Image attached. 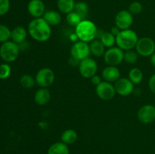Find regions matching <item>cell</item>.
Returning <instances> with one entry per match:
<instances>
[{
    "instance_id": "cell-23",
    "label": "cell",
    "mask_w": 155,
    "mask_h": 154,
    "mask_svg": "<svg viewBox=\"0 0 155 154\" xmlns=\"http://www.w3.org/2000/svg\"><path fill=\"white\" fill-rule=\"evenodd\" d=\"M100 41L106 48H111L116 44V36L110 32H103L100 35Z\"/></svg>"
},
{
    "instance_id": "cell-19",
    "label": "cell",
    "mask_w": 155,
    "mask_h": 154,
    "mask_svg": "<svg viewBox=\"0 0 155 154\" xmlns=\"http://www.w3.org/2000/svg\"><path fill=\"white\" fill-rule=\"evenodd\" d=\"M91 54H93L95 57H101L105 53V47L103 45L102 42L98 39H94L90 42L89 45Z\"/></svg>"
},
{
    "instance_id": "cell-9",
    "label": "cell",
    "mask_w": 155,
    "mask_h": 154,
    "mask_svg": "<svg viewBox=\"0 0 155 154\" xmlns=\"http://www.w3.org/2000/svg\"><path fill=\"white\" fill-rule=\"evenodd\" d=\"M90 54L89 45H88L87 42H83V41L76 42L71 48V57L79 61H81L83 59L89 57Z\"/></svg>"
},
{
    "instance_id": "cell-29",
    "label": "cell",
    "mask_w": 155,
    "mask_h": 154,
    "mask_svg": "<svg viewBox=\"0 0 155 154\" xmlns=\"http://www.w3.org/2000/svg\"><path fill=\"white\" fill-rule=\"evenodd\" d=\"M11 33L12 31L8 27L5 25L0 24V42L4 43L9 41V39H11Z\"/></svg>"
},
{
    "instance_id": "cell-6",
    "label": "cell",
    "mask_w": 155,
    "mask_h": 154,
    "mask_svg": "<svg viewBox=\"0 0 155 154\" xmlns=\"http://www.w3.org/2000/svg\"><path fill=\"white\" fill-rule=\"evenodd\" d=\"M98 70V64L94 59L90 57H86L80 62L79 64V71L83 78L91 79L92 76L96 75Z\"/></svg>"
},
{
    "instance_id": "cell-33",
    "label": "cell",
    "mask_w": 155,
    "mask_h": 154,
    "mask_svg": "<svg viewBox=\"0 0 155 154\" xmlns=\"http://www.w3.org/2000/svg\"><path fill=\"white\" fill-rule=\"evenodd\" d=\"M148 87L152 93L155 95V74L151 75L148 81Z\"/></svg>"
},
{
    "instance_id": "cell-17",
    "label": "cell",
    "mask_w": 155,
    "mask_h": 154,
    "mask_svg": "<svg viewBox=\"0 0 155 154\" xmlns=\"http://www.w3.org/2000/svg\"><path fill=\"white\" fill-rule=\"evenodd\" d=\"M27 36V31L24 27H21V26H18V27H15L12 30V33H11V39L18 45L25 42Z\"/></svg>"
},
{
    "instance_id": "cell-16",
    "label": "cell",
    "mask_w": 155,
    "mask_h": 154,
    "mask_svg": "<svg viewBox=\"0 0 155 154\" xmlns=\"http://www.w3.org/2000/svg\"><path fill=\"white\" fill-rule=\"evenodd\" d=\"M51 99V94L47 88H41L38 89L34 95V101L39 106H43L48 104Z\"/></svg>"
},
{
    "instance_id": "cell-34",
    "label": "cell",
    "mask_w": 155,
    "mask_h": 154,
    "mask_svg": "<svg viewBox=\"0 0 155 154\" xmlns=\"http://www.w3.org/2000/svg\"><path fill=\"white\" fill-rule=\"evenodd\" d=\"M91 81H92V84L95 85H99L100 83L101 82V78L99 76V75H95L94 76H92V78H91Z\"/></svg>"
},
{
    "instance_id": "cell-25",
    "label": "cell",
    "mask_w": 155,
    "mask_h": 154,
    "mask_svg": "<svg viewBox=\"0 0 155 154\" xmlns=\"http://www.w3.org/2000/svg\"><path fill=\"white\" fill-rule=\"evenodd\" d=\"M129 79L134 85H138L143 79V72L139 68H133L129 72Z\"/></svg>"
},
{
    "instance_id": "cell-1",
    "label": "cell",
    "mask_w": 155,
    "mask_h": 154,
    "mask_svg": "<svg viewBox=\"0 0 155 154\" xmlns=\"http://www.w3.org/2000/svg\"><path fill=\"white\" fill-rule=\"evenodd\" d=\"M28 33L34 40L39 42H46L51 35V26L43 18H34L28 24Z\"/></svg>"
},
{
    "instance_id": "cell-3",
    "label": "cell",
    "mask_w": 155,
    "mask_h": 154,
    "mask_svg": "<svg viewBox=\"0 0 155 154\" xmlns=\"http://www.w3.org/2000/svg\"><path fill=\"white\" fill-rule=\"evenodd\" d=\"M139 37L134 30L127 29L120 30L119 34L116 36V44L117 47L122 50L129 51L136 48Z\"/></svg>"
},
{
    "instance_id": "cell-36",
    "label": "cell",
    "mask_w": 155,
    "mask_h": 154,
    "mask_svg": "<svg viewBox=\"0 0 155 154\" xmlns=\"http://www.w3.org/2000/svg\"><path fill=\"white\" fill-rule=\"evenodd\" d=\"M120 32V30L118 27H113V28L111 29V31H110V33H111L114 36H117L118 34H119Z\"/></svg>"
},
{
    "instance_id": "cell-27",
    "label": "cell",
    "mask_w": 155,
    "mask_h": 154,
    "mask_svg": "<svg viewBox=\"0 0 155 154\" xmlns=\"http://www.w3.org/2000/svg\"><path fill=\"white\" fill-rule=\"evenodd\" d=\"M66 21L67 23H68L70 26L76 27L82 21H83V20L82 19L81 17H80L77 12L73 11L70 12L69 14H67Z\"/></svg>"
},
{
    "instance_id": "cell-30",
    "label": "cell",
    "mask_w": 155,
    "mask_h": 154,
    "mask_svg": "<svg viewBox=\"0 0 155 154\" xmlns=\"http://www.w3.org/2000/svg\"><path fill=\"white\" fill-rule=\"evenodd\" d=\"M12 72V67L8 63L0 64V79H6L8 78Z\"/></svg>"
},
{
    "instance_id": "cell-2",
    "label": "cell",
    "mask_w": 155,
    "mask_h": 154,
    "mask_svg": "<svg viewBox=\"0 0 155 154\" xmlns=\"http://www.w3.org/2000/svg\"><path fill=\"white\" fill-rule=\"evenodd\" d=\"M75 34L80 41L89 42L95 39L98 35L96 25L92 21L83 20L75 27Z\"/></svg>"
},
{
    "instance_id": "cell-24",
    "label": "cell",
    "mask_w": 155,
    "mask_h": 154,
    "mask_svg": "<svg viewBox=\"0 0 155 154\" xmlns=\"http://www.w3.org/2000/svg\"><path fill=\"white\" fill-rule=\"evenodd\" d=\"M74 11L81 17L82 19L86 20L88 15H89V8L87 3H86L85 2H76Z\"/></svg>"
},
{
    "instance_id": "cell-37",
    "label": "cell",
    "mask_w": 155,
    "mask_h": 154,
    "mask_svg": "<svg viewBox=\"0 0 155 154\" xmlns=\"http://www.w3.org/2000/svg\"><path fill=\"white\" fill-rule=\"evenodd\" d=\"M150 62H151V65L155 67V52L150 56Z\"/></svg>"
},
{
    "instance_id": "cell-21",
    "label": "cell",
    "mask_w": 155,
    "mask_h": 154,
    "mask_svg": "<svg viewBox=\"0 0 155 154\" xmlns=\"http://www.w3.org/2000/svg\"><path fill=\"white\" fill-rule=\"evenodd\" d=\"M75 1L74 0H58L57 6L58 10L63 14H69L73 11L75 7Z\"/></svg>"
},
{
    "instance_id": "cell-15",
    "label": "cell",
    "mask_w": 155,
    "mask_h": 154,
    "mask_svg": "<svg viewBox=\"0 0 155 154\" xmlns=\"http://www.w3.org/2000/svg\"><path fill=\"white\" fill-rule=\"evenodd\" d=\"M102 78L108 82H115L120 78V71L117 66H107L101 72Z\"/></svg>"
},
{
    "instance_id": "cell-5",
    "label": "cell",
    "mask_w": 155,
    "mask_h": 154,
    "mask_svg": "<svg viewBox=\"0 0 155 154\" xmlns=\"http://www.w3.org/2000/svg\"><path fill=\"white\" fill-rule=\"evenodd\" d=\"M55 75L54 71L48 67H44L39 69L36 73L35 80L37 85L40 88L49 87L54 83Z\"/></svg>"
},
{
    "instance_id": "cell-10",
    "label": "cell",
    "mask_w": 155,
    "mask_h": 154,
    "mask_svg": "<svg viewBox=\"0 0 155 154\" xmlns=\"http://www.w3.org/2000/svg\"><path fill=\"white\" fill-rule=\"evenodd\" d=\"M95 92L98 98L103 101H110L113 99L116 95L114 85L106 81H102L96 86Z\"/></svg>"
},
{
    "instance_id": "cell-28",
    "label": "cell",
    "mask_w": 155,
    "mask_h": 154,
    "mask_svg": "<svg viewBox=\"0 0 155 154\" xmlns=\"http://www.w3.org/2000/svg\"><path fill=\"white\" fill-rule=\"evenodd\" d=\"M138 53L136 51H133V50H129L124 52V60L127 63L130 64H133L138 60Z\"/></svg>"
},
{
    "instance_id": "cell-14",
    "label": "cell",
    "mask_w": 155,
    "mask_h": 154,
    "mask_svg": "<svg viewBox=\"0 0 155 154\" xmlns=\"http://www.w3.org/2000/svg\"><path fill=\"white\" fill-rule=\"evenodd\" d=\"M27 11L33 18H42L45 12V4L42 0H30L27 5Z\"/></svg>"
},
{
    "instance_id": "cell-22",
    "label": "cell",
    "mask_w": 155,
    "mask_h": 154,
    "mask_svg": "<svg viewBox=\"0 0 155 154\" xmlns=\"http://www.w3.org/2000/svg\"><path fill=\"white\" fill-rule=\"evenodd\" d=\"M78 138V135L75 130L67 129L63 131L61 134V142L66 144H72L75 143Z\"/></svg>"
},
{
    "instance_id": "cell-26",
    "label": "cell",
    "mask_w": 155,
    "mask_h": 154,
    "mask_svg": "<svg viewBox=\"0 0 155 154\" xmlns=\"http://www.w3.org/2000/svg\"><path fill=\"white\" fill-rule=\"evenodd\" d=\"M36 80L31 75L29 74H25L23 75L20 79V84L23 88L26 89H29L33 88L35 85Z\"/></svg>"
},
{
    "instance_id": "cell-12",
    "label": "cell",
    "mask_w": 155,
    "mask_h": 154,
    "mask_svg": "<svg viewBox=\"0 0 155 154\" xmlns=\"http://www.w3.org/2000/svg\"><path fill=\"white\" fill-rule=\"evenodd\" d=\"M137 117L142 123H151L155 121V107L151 104L142 106L138 111Z\"/></svg>"
},
{
    "instance_id": "cell-31",
    "label": "cell",
    "mask_w": 155,
    "mask_h": 154,
    "mask_svg": "<svg viewBox=\"0 0 155 154\" xmlns=\"http://www.w3.org/2000/svg\"><path fill=\"white\" fill-rule=\"evenodd\" d=\"M143 6L139 2H133L129 6V11L132 14H139L142 11Z\"/></svg>"
},
{
    "instance_id": "cell-18",
    "label": "cell",
    "mask_w": 155,
    "mask_h": 154,
    "mask_svg": "<svg viewBox=\"0 0 155 154\" xmlns=\"http://www.w3.org/2000/svg\"><path fill=\"white\" fill-rule=\"evenodd\" d=\"M42 18L51 27L58 25L61 22V15L58 11H47L45 12Z\"/></svg>"
},
{
    "instance_id": "cell-13",
    "label": "cell",
    "mask_w": 155,
    "mask_h": 154,
    "mask_svg": "<svg viewBox=\"0 0 155 154\" xmlns=\"http://www.w3.org/2000/svg\"><path fill=\"white\" fill-rule=\"evenodd\" d=\"M114 88L116 93L120 96H128L133 93L134 90V84L130 79L120 78L114 83Z\"/></svg>"
},
{
    "instance_id": "cell-32",
    "label": "cell",
    "mask_w": 155,
    "mask_h": 154,
    "mask_svg": "<svg viewBox=\"0 0 155 154\" xmlns=\"http://www.w3.org/2000/svg\"><path fill=\"white\" fill-rule=\"evenodd\" d=\"M10 9V0H0V16L8 12Z\"/></svg>"
},
{
    "instance_id": "cell-35",
    "label": "cell",
    "mask_w": 155,
    "mask_h": 154,
    "mask_svg": "<svg viewBox=\"0 0 155 154\" xmlns=\"http://www.w3.org/2000/svg\"><path fill=\"white\" fill-rule=\"evenodd\" d=\"M80 61L76 60L75 58H74V57H71V58H70V60H69V63L71 66H77V65L80 64Z\"/></svg>"
},
{
    "instance_id": "cell-8",
    "label": "cell",
    "mask_w": 155,
    "mask_h": 154,
    "mask_svg": "<svg viewBox=\"0 0 155 154\" xmlns=\"http://www.w3.org/2000/svg\"><path fill=\"white\" fill-rule=\"evenodd\" d=\"M136 52L142 57H150L155 52V42L149 37L139 39L136 45Z\"/></svg>"
},
{
    "instance_id": "cell-7",
    "label": "cell",
    "mask_w": 155,
    "mask_h": 154,
    "mask_svg": "<svg viewBox=\"0 0 155 154\" xmlns=\"http://www.w3.org/2000/svg\"><path fill=\"white\" fill-rule=\"evenodd\" d=\"M124 50L119 47H111L105 51L104 59L108 66H117L124 61Z\"/></svg>"
},
{
    "instance_id": "cell-20",
    "label": "cell",
    "mask_w": 155,
    "mask_h": 154,
    "mask_svg": "<svg viewBox=\"0 0 155 154\" xmlns=\"http://www.w3.org/2000/svg\"><path fill=\"white\" fill-rule=\"evenodd\" d=\"M48 154H70L68 144L63 142H56L50 146Z\"/></svg>"
},
{
    "instance_id": "cell-11",
    "label": "cell",
    "mask_w": 155,
    "mask_h": 154,
    "mask_svg": "<svg viewBox=\"0 0 155 154\" xmlns=\"http://www.w3.org/2000/svg\"><path fill=\"white\" fill-rule=\"evenodd\" d=\"M115 24L120 30L130 29L133 23V14L130 11L121 10L117 14L115 17Z\"/></svg>"
},
{
    "instance_id": "cell-4",
    "label": "cell",
    "mask_w": 155,
    "mask_h": 154,
    "mask_svg": "<svg viewBox=\"0 0 155 154\" xmlns=\"http://www.w3.org/2000/svg\"><path fill=\"white\" fill-rule=\"evenodd\" d=\"M19 53V46L13 41L4 42L0 47V57L6 63H12L16 60Z\"/></svg>"
}]
</instances>
